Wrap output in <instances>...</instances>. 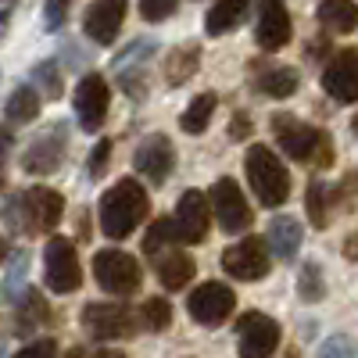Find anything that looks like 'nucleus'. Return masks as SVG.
I'll return each mask as SVG.
<instances>
[{"label": "nucleus", "mask_w": 358, "mask_h": 358, "mask_svg": "<svg viewBox=\"0 0 358 358\" xmlns=\"http://www.w3.org/2000/svg\"><path fill=\"white\" fill-rule=\"evenodd\" d=\"M33 83L43 90V97H50V101H57V97H62V90H65L57 62H40V65L33 69Z\"/></svg>", "instance_id": "obj_33"}, {"label": "nucleus", "mask_w": 358, "mask_h": 358, "mask_svg": "<svg viewBox=\"0 0 358 358\" xmlns=\"http://www.w3.org/2000/svg\"><path fill=\"white\" fill-rule=\"evenodd\" d=\"M236 348L241 358H273L280 348V322L265 312L236 315Z\"/></svg>", "instance_id": "obj_7"}, {"label": "nucleus", "mask_w": 358, "mask_h": 358, "mask_svg": "<svg viewBox=\"0 0 358 358\" xmlns=\"http://www.w3.org/2000/svg\"><path fill=\"white\" fill-rule=\"evenodd\" d=\"M244 169H248V183H251V190L258 194V201H262L265 208H280V204H287V197H290V172H287V165H283L273 151H268L265 143L248 147Z\"/></svg>", "instance_id": "obj_3"}, {"label": "nucleus", "mask_w": 358, "mask_h": 358, "mask_svg": "<svg viewBox=\"0 0 358 358\" xmlns=\"http://www.w3.org/2000/svg\"><path fill=\"white\" fill-rule=\"evenodd\" d=\"M283 358H301V355H297V351H294V348H290V351H287V355H283Z\"/></svg>", "instance_id": "obj_46"}, {"label": "nucleus", "mask_w": 358, "mask_h": 358, "mask_svg": "<svg viewBox=\"0 0 358 358\" xmlns=\"http://www.w3.org/2000/svg\"><path fill=\"white\" fill-rule=\"evenodd\" d=\"M108 158H111V140H97V147L90 151V162H86L90 179H101L108 172Z\"/></svg>", "instance_id": "obj_34"}, {"label": "nucleus", "mask_w": 358, "mask_h": 358, "mask_svg": "<svg viewBox=\"0 0 358 358\" xmlns=\"http://www.w3.org/2000/svg\"><path fill=\"white\" fill-rule=\"evenodd\" d=\"M155 273L162 280L165 290H183L194 280V258L187 251H179L176 244L155 255Z\"/></svg>", "instance_id": "obj_19"}, {"label": "nucleus", "mask_w": 358, "mask_h": 358, "mask_svg": "<svg viewBox=\"0 0 358 358\" xmlns=\"http://www.w3.org/2000/svg\"><path fill=\"white\" fill-rule=\"evenodd\" d=\"M126 11H129V0H94L83 15V33L101 47H111L126 22Z\"/></svg>", "instance_id": "obj_15"}, {"label": "nucleus", "mask_w": 358, "mask_h": 358, "mask_svg": "<svg viewBox=\"0 0 358 358\" xmlns=\"http://www.w3.org/2000/svg\"><path fill=\"white\" fill-rule=\"evenodd\" d=\"M229 136H233V140H244V136H251V118H248V111L233 115V122H229Z\"/></svg>", "instance_id": "obj_39"}, {"label": "nucleus", "mask_w": 358, "mask_h": 358, "mask_svg": "<svg viewBox=\"0 0 358 358\" xmlns=\"http://www.w3.org/2000/svg\"><path fill=\"white\" fill-rule=\"evenodd\" d=\"M43 280L54 294H76L83 283V268H79V255L72 248V241L54 236L43 251Z\"/></svg>", "instance_id": "obj_9"}, {"label": "nucleus", "mask_w": 358, "mask_h": 358, "mask_svg": "<svg viewBox=\"0 0 358 358\" xmlns=\"http://www.w3.org/2000/svg\"><path fill=\"white\" fill-rule=\"evenodd\" d=\"M212 215L219 219V229L222 233H244L251 222H255V212L244 197V190L236 187V179L222 176L219 183L212 187Z\"/></svg>", "instance_id": "obj_11"}, {"label": "nucleus", "mask_w": 358, "mask_h": 358, "mask_svg": "<svg viewBox=\"0 0 358 358\" xmlns=\"http://www.w3.org/2000/svg\"><path fill=\"white\" fill-rule=\"evenodd\" d=\"M322 90L337 104H358V54L355 50H337L330 65L322 69Z\"/></svg>", "instance_id": "obj_17"}, {"label": "nucleus", "mask_w": 358, "mask_h": 358, "mask_svg": "<svg viewBox=\"0 0 358 358\" xmlns=\"http://www.w3.org/2000/svg\"><path fill=\"white\" fill-rule=\"evenodd\" d=\"M319 358H355V344H351L344 334H334L330 341H322Z\"/></svg>", "instance_id": "obj_37"}, {"label": "nucleus", "mask_w": 358, "mask_h": 358, "mask_svg": "<svg viewBox=\"0 0 358 358\" xmlns=\"http://www.w3.org/2000/svg\"><path fill=\"white\" fill-rule=\"evenodd\" d=\"M255 40L262 50H280L290 43V11L283 0H262L258 4V25Z\"/></svg>", "instance_id": "obj_18"}, {"label": "nucleus", "mask_w": 358, "mask_h": 358, "mask_svg": "<svg viewBox=\"0 0 358 358\" xmlns=\"http://www.w3.org/2000/svg\"><path fill=\"white\" fill-rule=\"evenodd\" d=\"M248 8H251V0H215L204 15V33L208 36H226L229 29H236L248 18Z\"/></svg>", "instance_id": "obj_20"}, {"label": "nucleus", "mask_w": 358, "mask_h": 358, "mask_svg": "<svg viewBox=\"0 0 358 358\" xmlns=\"http://www.w3.org/2000/svg\"><path fill=\"white\" fill-rule=\"evenodd\" d=\"M25 273H29V251H15L8 258V276H4V297L22 301L25 297Z\"/></svg>", "instance_id": "obj_28"}, {"label": "nucleus", "mask_w": 358, "mask_h": 358, "mask_svg": "<svg viewBox=\"0 0 358 358\" xmlns=\"http://www.w3.org/2000/svg\"><path fill=\"white\" fill-rule=\"evenodd\" d=\"M94 276H97L101 290H108V294H115V297H129V294H136L140 283H143L140 262H136L133 255H126V251H115V248L94 255Z\"/></svg>", "instance_id": "obj_5"}, {"label": "nucleus", "mask_w": 358, "mask_h": 358, "mask_svg": "<svg viewBox=\"0 0 358 358\" xmlns=\"http://www.w3.org/2000/svg\"><path fill=\"white\" fill-rule=\"evenodd\" d=\"M172 244H176V226H172V219H155L151 229H147V236H143V255L155 258L158 251H165V248H172Z\"/></svg>", "instance_id": "obj_29"}, {"label": "nucleus", "mask_w": 358, "mask_h": 358, "mask_svg": "<svg viewBox=\"0 0 358 358\" xmlns=\"http://www.w3.org/2000/svg\"><path fill=\"white\" fill-rule=\"evenodd\" d=\"M273 133L283 147V155L294 162H305V165H334V140L326 136L322 129L301 122L294 115H273Z\"/></svg>", "instance_id": "obj_2"}, {"label": "nucleus", "mask_w": 358, "mask_h": 358, "mask_svg": "<svg viewBox=\"0 0 358 358\" xmlns=\"http://www.w3.org/2000/svg\"><path fill=\"white\" fill-rule=\"evenodd\" d=\"M133 165L143 179H151V187H162L172 165H176V151H172V140L165 133H151V136H143L140 147H136V155H133Z\"/></svg>", "instance_id": "obj_14"}, {"label": "nucleus", "mask_w": 358, "mask_h": 358, "mask_svg": "<svg viewBox=\"0 0 358 358\" xmlns=\"http://www.w3.org/2000/svg\"><path fill=\"white\" fill-rule=\"evenodd\" d=\"M236 308V294L226 283H201L197 290H190L187 297V312L197 326H222Z\"/></svg>", "instance_id": "obj_12"}, {"label": "nucleus", "mask_w": 358, "mask_h": 358, "mask_svg": "<svg viewBox=\"0 0 358 358\" xmlns=\"http://www.w3.org/2000/svg\"><path fill=\"white\" fill-rule=\"evenodd\" d=\"M301 236H305L301 222L290 219V215H280V219L268 222V248H273L283 262H290V258L297 255V248H301Z\"/></svg>", "instance_id": "obj_21"}, {"label": "nucleus", "mask_w": 358, "mask_h": 358, "mask_svg": "<svg viewBox=\"0 0 358 358\" xmlns=\"http://www.w3.org/2000/svg\"><path fill=\"white\" fill-rule=\"evenodd\" d=\"M215 104H219V97L212 94V90H204V94H197V97L187 104V111L179 115V129L190 133V136H201V133L208 129V122H212Z\"/></svg>", "instance_id": "obj_25"}, {"label": "nucleus", "mask_w": 358, "mask_h": 358, "mask_svg": "<svg viewBox=\"0 0 358 358\" xmlns=\"http://www.w3.org/2000/svg\"><path fill=\"white\" fill-rule=\"evenodd\" d=\"M54 355H57V344L50 337H43V341H33L29 348H22L15 358H54Z\"/></svg>", "instance_id": "obj_38"}, {"label": "nucleus", "mask_w": 358, "mask_h": 358, "mask_svg": "<svg viewBox=\"0 0 358 358\" xmlns=\"http://www.w3.org/2000/svg\"><path fill=\"white\" fill-rule=\"evenodd\" d=\"M151 212V197L136 183V179H118V183L101 197L97 219H101V233L108 241H126V236L147 219Z\"/></svg>", "instance_id": "obj_1"}, {"label": "nucleus", "mask_w": 358, "mask_h": 358, "mask_svg": "<svg viewBox=\"0 0 358 358\" xmlns=\"http://www.w3.org/2000/svg\"><path fill=\"white\" fill-rule=\"evenodd\" d=\"M315 15L337 36L351 33V29L358 25V4H355V0H319V11Z\"/></svg>", "instance_id": "obj_23"}, {"label": "nucleus", "mask_w": 358, "mask_h": 358, "mask_svg": "<svg viewBox=\"0 0 358 358\" xmlns=\"http://www.w3.org/2000/svg\"><path fill=\"white\" fill-rule=\"evenodd\" d=\"M18 4H22V0H0V40L8 36V25H11V15H15Z\"/></svg>", "instance_id": "obj_40"}, {"label": "nucleus", "mask_w": 358, "mask_h": 358, "mask_svg": "<svg viewBox=\"0 0 358 358\" xmlns=\"http://www.w3.org/2000/svg\"><path fill=\"white\" fill-rule=\"evenodd\" d=\"M62 212H65V197L57 190H50V187H33V190H25L22 197H15L8 204L11 226L25 229V233H50V229H57Z\"/></svg>", "instance_id": "obj_4"}, {"label": "nucleus", "mask_w": 358, "mask_h": 358, "mask_svg": "<svg viewBox=\"0 0 358 358\" xmlns=\"http://www.w3.org/2000/svg\"><path fill=\"white\" fill-rule=\"evenodd\" d=\"M69 8H72V0H47L43 4V25L50 29H62L65 25V18H69Z\"/></svg>", "instance_id": "obj_36"}, {"label": "nucleus", "mask_w": 358, "mask_h": 358, "mask_svg": "<svg viewBox=\"0 0 358 358\" xmlns=\"http://www.w3.org/2000/svg\"><path fill=\"white\" fill-rule=\"evenodd\" d=\"M341 251H344V258H348V262H358V233H351V236H348Z\"/></svg>", "instance_id": "obj_41"}, {"label": "nucleus", "mask_w": 358, "mask_h": 358, "mask_svg": "<svg viewBox=\"0 0 358 358\" xmlns=\"http://www.w3.org/2000/svg\"><path fill=\"white\" fill-rule=\"evenodd\" d=\"M179 0H140V15L143 22H165L172 11H176Z\"/></svg>", "instance_id": "obj_35"}, {"label": "nucleus", "mask_w": 358, "mask_h": 358, "mask_svg": "<svg viewBox=\"0 0 358 358\" xmlns=\"http://www.w3.org/2000/svg\"><path fill=\"white\" fill-rule=\"evenodd\" d=\"M351 133H358V115L351 118Z\"/></svg>", "instance_id": "obj_45"}, {"label": "nucleus", "mask_w": 358, "mask_h": 358, "mask_svg": "<svg viewBox=\"0 0 358 358\" xmlns=\"http://www.w3.org/2000/svg\"><path fill=\"white\" fill-rule=\"evenodd\" d=\"M72 104H76V115H79V126H83L86 133L101 129L104 118H108V104H111V94H108L104 76H97V72L83 76L79 86H76Z\"/></svg>", "instance_id": "obj_13"}, {"label": "nucleus", "mask_w": 358, "mask_h": 358, "mask_svg": "<svg viewBox=\"0 0 358 358\" xmlns=\"http://www.w3.org/2000/svg\"><path fill=\"white\" fill-rule=\"evenodd\" d=\"M155 50H158V43H155V40H133L122 54L115 57V69H118V72L143 69V62H147V57H155Z\"/></svg>", "instance_id": "obj_32"}, {"label": "nucleus", "mask_w": 358, "mask_h": 358, "mask_svg": "<svg viewBox=\"0 0 358 358\" xmlns=\"http://www.w3.org/2000/svg\"><path fill=\"white\" fill-rule=\"evenodd\" d=\"M297 294H301V301H322L326 283H322V265H319V262H305V265H301V276H297Z\"/></svg>", "instance_id": "obj_30"}, {"label": "nucleus", "mask_w": 358, "mask_h": 358, "mask_svg": "<svg viewBox=\"0 0 358 358\" xmlns=\"http://www.w3.org/2000/svg\"><path fill=\"white\" fill-rule=\"evenodd\" d=\"M65 155H69V126L65 122H54V126H47L33 143L25 147L22 169L29 176H50V172L62 169Z\"/></svg>", "instance_id": "obj_8"}, {"label": "nucleus", "mask_w": 358, "mask_h": 358, "mask_svg": "<svg viewBox=\"0 0 358 358\" xmlns=\"http://www.w3.org/2000/svg\"><path fill=\"white\" fill-rule=\"evenodd\" d=\"M172 226H176V241L201 244L204 236H208V197L201 190L179 194L176 212H172Z\"/></svg>", "instance_id": "obj_16"}, {"label": "nucleus", "mask_w": 358, "mask_h": 358, "mask_svg": "<svg viewBox=\"0 0 358 358\" xmlns=\"http://www.w3.org/2000/svg\"><path fill=\"white\" fill-rule=\"evenodd\" d=\"M8 151H11V133H8V129H0V165H4Z\"/></svg>", "instance_id": "obj_42"}, {"label": "nucleus", "mask_w": 358, "mask_h": 358, "mask_svg": "<svg viewBox=\"0 0 358 358\" xmlns=\"http://www.w3.org/2000/svg\"><path fill=\"white\" fill-rule=\"evenodd\" d=\"M8 258V244H4V236H0V262Z\"/></svg>", "instance_id": "obj_44"}, {"label": "nucleus", "mask_w": 358, "mask_h": 358, "mask_svg": "<svg viewBox=\"0 0 358 358\" xmlns=\"http://www.w3.org/2000/svg\"><path fill=\"white\" fill-rule=\"evenodd\" d=\"M197 65H201V47L197 43H183L176 47L169 57H165V83L169 86H183L197 76Z\"/></svg>", "instance_id": "obj_22"}, {"label": "nucleus", "mask_w": 358, "mask_h": 358, "mask_svg": "<svg viewBox=\"0 0 358 358\" xmlns=\"http://www.w3.org/2000/svg\"><path fill=\"white\" fill-rule=\"evenodd\" d=\"M140 322H143L151 334L169 330V322H172V305L165 301V297H147L143 308H140Z\"/></svg>", "instance_id": "obj_31"}, {"label": "nucleus", "mask_w": 358, "mask_h": 358, "mask_svg": "<svg viewBox=\"0 0 358 358\" xmlns=\"http://www.w3.org/2000/svg\"><path fill=\"white\" fill-rule=\"evenodd\" d=\"M0 358H8V351H4V348H0Z\"/></svg>", "instance_id": "obj_47"}, {"label": "nucleus", "mask_w": 358, "mask_h": 358, "mask_svg": "<svg viewBox=\"0 0 358 358\" xmlns=\"http://www.w3.org/2000/svg\"><path fill=\"white\" fill-rule=\"evenodd\" d=\"M268 265H273V258H268V248L262 236H244V241H236L233 248L222 251V268L226 276L241 280V283H258L268 276Z\"/></svg>", "instance_id": "obj_10"}, {"label": "nucleus", "mask_w": 358, "mask_h": 358, "mask_svg": "<svg viewBox=\"0 0 358 358\" xmlns=\"http://www.w3.org/2000/svg\"><path fill=\"white\" fill-rule=\"evenodd\" d=\"M94 358H126V355H122V351H97Z\"/></svg>", "instance_id": "obj_43"}, {"label": "nucleus", "mask_w": 358, "mask_h": 358, "mask_svg": "<svg viewBox=\"0 0 358 358\" xmlns=\"http://www.w3.org/2000/svg\"><path fill=\"white\" fill-rule=\"evenodd\" d=\"M4 115H8V122H15V126L33 122V118L40 115V94H36L33 86H18L15 94L8 97V108H4Z\"/></svg>", "instance_id": "obj_26"}, {"label": "nucleus", "mask_w": 358, "mask_h": 358, "mask_svg": "<svg viewBox=\"0 0 358 358\" xmlns=\"http://www.w3.org/2000/svg\"><path fill=\"white\" fill-rule=\"evenodd\" d=\"M83 330L97 341H122L136 334V315L129 312V305H115V301H94L83 308Z\"/></svg>", "instance_id": "obj_6"}, {"label": "nucleus", "mask_w": 358, "mask_h": 358, "mask_svg": "<svg viewBox=\"0 0 358 358\" xmlns=\"http://www.w3.org/2000/svg\"><path fill=\"white\" fill-rule=\"evenodd\" d=\"M297 83H301V79H297V72H294L290 65H265V69L255 76V86L262 90V94H265V97H280V101L294 94Z\"/></svg>", "instance_id": "obj_24"}, {"label": "nucleus", "mask_w": 358, "mask_h": 358, "mask_svg": "<svg viewBox=\"0 0 358 358\" xmlns=\"http://www.w3.org/2000/svg\"><path fill=\"white\" fill-rule=\"evenodd\" d=\"M330 204H334V190L326 183H319V179H312L308 183V219L315 229L330 226Z\"/></svg>", "instance_id": "obj_27"}]
</instances>
